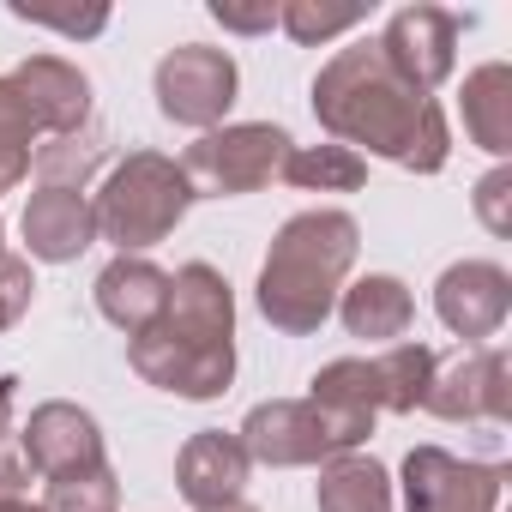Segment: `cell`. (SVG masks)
<instances>
[{"instance_id": "cell-16", "label": "cell", "mask_w": 512, "mask_h": 512, "mask_svg": "<svg viewBox=\"0 0 512 512\" xmlns=\"http://www.w3.org/2000/svg\"><path fill=\"white\" fill-rule=\"evenodd\" d=\"M19 229H25L31 260H43V266H67V260H79V253L97 241L91 199H85V193H67V187H43V193H31Z\"/></svg>"}, {"instance_id": "cell-22", "label": "cell", "mask_w": 512, "mask_h": 512, "mask_svg": "<svg viewBox=\"0 0 512 512\" xmlns=\"http://www.w3.org/2000/svg\"><path fill=\"white\" fill-rule=\"evenodd\" d=\"M284 181H296L302 193H356L368 181V163L350 145H302L284 157Z\"/></svg>"}, {"instance_id": "cell-33", "label": "cell", "mask_w": 512, "mask_h": 512, "mask_svg": "<svg viewBox=\"0 0 512 512\" xmlns=\"http://www.w3.org/2000/svg\"><path fill=\"white\" fill-rule=\"evenodd\" d=\"M217 512H253V506H241V500H235V506H217Z\"/></svg>"}, {"instance_id": "cell-11", "label": "cell", "mask_w": 512, "mask_h": 512, "mask_svg": "<svg viewBox=\"0 0 512 512\" xmlns=\"http://www.w3.org/2000/svg\"><path fill=\"white\" fill-rule=\"evenodd\" d=\"M458 31H470V19L446 13V7H428V0H416V7H398L386 19V31L374 37L380 55L416 85L434 97V85L452 79V61H458Z\"/></svg>"}, {"instance_id": "cell-20", "label": "cell", "mask_w": 512, "mask_h": 512, "mask_svg": "<svg viewBox=\"0 0 512 512\" xmlns=\"http://www.w3.org/2000/svg\"><path fill=\"white\" fill-rule=\"evenodd\" d=\"M314 500H320V512H392V476H386V464L344 452L320 470Z\"/></svg>"}, {"instance_id": "cell-23", "label": "cell", "mask_w": 512, "mask_h": 512, "mask_svg": "<svg viewBox=\"0 0 512 512\" xmlns=\"http://www.w3.org/2000/svg\"><path fill=\"white\" fill-rule=\"evenodd\" d=\"M37 121L25 109V97L13 91V79H0V193H13L31 175V145H37Z\"/></svg>"}, {"instance_id": "cell-28", "label": "cell", "mask_w": 512, "mask_h": 512, "mask_svg": "<svg viewBox=\"0 0 512 512\" xmlns=\"http://www.w3.org/2000/svg\"><path fill=\"white\" fill-rule=\"evenodd\" d=\"M205 13H211L223 31H241V37H260V31L278 25V7H272V0H253V7H247V0H211Z\"/></svg>"}, {"instance_id": "cell-3", "label": "cell", "mask_w": 512, "mask_h": 512, "mask_svg": "<svg viewBox=\"0 0 512 512\" xmlns=\"http://www.w3.org/2000/svg\"><path fill=\"white\" fill-rule=\"evenodd\" d=\"M362 253V229L350 211H302L272 235V253L260 266V314L290 332L308 338L326 326V314L338 308V290Z\"/></svg>"}, {"instance_id": "cell-24", "label": "cell", "mask_w": 512, "mask_h": 512, "mask_svg": "<svg viewBox=\"0 0 512 512\" xmlns=\"http://www.w3.org/2000/svg\"><path fill=\"white\" fill-rule=\"evenodd\" d=\"M368 19V7H320V0H284L278 7V25L302 43V49H314V43H326V37H344V31H356Z\"/></svg>"}, {"instance_id": "cell-6", "label": "cell", "mask_w": 512, "mask_h": 512, "mask_svg": "<svg viewBox=\"0 0 512 512\" xmlns=\"http://www.w3.org/2000/svg\"><path fill=\"white\" fill-rule=\"evenodd\" d=\"M241 452L253 464H272V470H296V464H332L344 452H356L368 434L326 416L314 398H272V404H253L241 422Z\"/></svg>"}, {"instance_id": "cell-7", "label": "cell", "mask_w": 512, "mask_h": 512, "mask_svg": "<svg viewBox=\"0 0 512 512\" xmlns=\"http://www.w3.org/2000/svg\"><path fill=\"white\" fill-rule=\"evenodd\" d=\"M290 133L272 127V121H235V127H211L205 139L187 145L181 157V175L193 193H211V199H235V193H260L272 175H284V157H290Z\"/></svg>"}, {"instance_id": "cell-32", "label": "cell", "mask_w": 512, "mask_h": 512, "mask_svg": "<svg viewBox=\"0 0 512 512\" xmlns=\"http://www.w3.org/2000/svg\"><path fill=\"white\" fill-rule=\"evenodd\" d=\"M0 512H43V506H31V500H0Z\"/></svg>"}, {"instance_id": "cell-19", "label": "cell", "mask_w": 512, "mask_h": 512, "mask_svg": "<svg viewBox=\"0 0 512 512\" xmlns=\"http://www.w3.org/2000/svg\"><path fill=\"white\" fill-rule=\"evenodd\" d=\"M464 133L488 157L512 151V67L506 61H488L464 79Z\"/></svg>"}, {"instance_id": "cell-25", "label": "cell", "mask_w": 512, "mask_h": 512, "mask_svg": "<svg viewBox=\"0 0 512 512\" xmlns=\"http://www.w3.org/2000/svg\"><path fill=\"white\" fill-rule=\"evenodd\" d=\"M115 506H121V482L109 464L79 470V476H55L49 500H43V512H115Z\"/></svg>"}, {"instance_id": "cell-17", "label": "cell", "mask_w": 512, "mask_h": 512, "mask_svg": "<svg viewBox=\"0 0 512 512\" xmlns=\"http://www.w3.org/2000/svg\"><path fill=\"white\" fill-rule=\"evenodd\" d=\"M169 302V272L151 266L145 253H115V260L97 272V314L109 326H121L127 338H139Z\"/></svg>"}, {"instance_id": "cell-8", "label": "cell", "mask_w": 512, "mask_h": 512, "mask_svg": "<svg viewBox=\"0 0 512 512\" xmlns=\"http://www.w3.org/2000/svg\"><path fill=\"white\" fill-rule=\"evenodd\" d=\"M422 410H434L440 422H506L512 416V362L494 344L458 350V356H434Z\"/></svg>"}, {"instance_id": "cell-12", "label": "cell", "mask_w": 512, "mask_h": 512, "mask_svg": "<svg viewBox=\"0 0 512 512\" xmlns=\"http://www.w3.org/2000/svg\"><path fill=\"white\" fill-rule=\"evenodd\" d=\"M19 440H25V464H31L37 476H49V482L109 464V458H103V428H97V416L79 410V404H67V398L37 404Z\"/></svg>"}, {"instance_id": "cell-2", "label": "cell", "mask_w": 512, "mask_h": 512, "mask_svg": "<svg viewBox=\"0 0 512 512\" xmlns=\"http://www.w3.org/2000/svg\"><path fill=\"white\" fill-rule=\"evenodd\" d=\"M127 362L145 386L175 392V398H223L235 380V296L229 278L205 260L181 266L169 278L163 314L127 338Z\"/></svg>"}, {"instance_id": "cell-29", "label": "cell", "mask_w": 512, "mask_h": 512, "mask_svg": "<svg viewBox=\"0 0 512 512\" xmlns=\"http://www.w3.org/2000/svg\"><path fill=\"white\" fill-rule=\"evenodd\" d=\"M13 19H25V25H49V31H61V37H97V31L109 25V7H91V13H43V7H13Z\"/></svg>"}, {"instance_id": "cell-18", "label": "cell", "mask_w": 512, "mask_h": 512, "mask_svg": "<svg viewBox=\"0 0 512 512\" xmlns=\"http://www.w3.org/2000/svg\"><path fill=\"white\" fill-rule=\"evenodd\" d=\"M338 314H344V332H350V338L392 344V338H404V332H410L416 302H410V290H404L392 272H368L362 284H350V290H344Z\"/></svg>"}, {"instance_id": "cell-4", "label": "cell", "mask_w": 512, "mask_h": 512, "mask_svg": "<svg viewBox=\"0 0 512 512\" xmlns=\"http://www.w3.org/2000/svg\"><path fill=\"white\" fill-rule=\"evenodd\" d=\"M428 374H434V350L428 344H386L380 356H338L314 374V404L362 434H374V422L392 410V416H410L422 410V392H428Z\"/></svg>"}, {"instance_id": "cell-10", "label": "cell", "mask_w": 512, "mask_h": 512, "mask_svg": "<svg viewBox=\"0 0 512 512\" xmlns=\"http://www.w3.org/2000/svg\"><path fill=\"white\" fill-rule=\"evenodd\" d=\"M506 494V464L452 458L446 446H416L404 458V512H494Z\"/></svg>"}, {"instance_id": "cell-13", "label": "cell", "mask_w": 512, "mask_h": 512, "mask_svg": "<svg viewBox=\"0 0 512 512\" xmlns=\"http://www.w3.org/2000/svg\"><path fill=\"white\" fill-rule=\"evenodd\" d=\"M434 314L458 338H494L512 314V278L494 260H458L434 284Z\"/></svg>"}, {"instance_id": "cell-5", "label": "cell", "mask_w": 512, "mask_h": 512, "mask_svg": "<svg viewBox=\"0 0 512 512\" xmlns=\"http://www.w3.org/2000/svg\"><path fill=\"white\" fill-rule=\"evenodd\" d=\"M199 193L187 187L181 163L163 157V151H133L127 163L109 169L103 193L91 199V217H97V241H115L121 253H139V247H157L193 205Z\"/></svg>"}, {"instance_id": "cell-27", "label": "cell", "mask_w": 512, "mask_h": 512, "mask_svg": "<svg viewBox=\"0 0 512 512\" xmlns=\"http://www.w3.org/2000/svg\"><path fill=\"white\" fill-rule=\"evenodd\" d=\"M476 217L494 235H512V169H494L476 181Z\"/></svg>"}, {"instance_id": "cell-9", "label": "cell", "mask_w": 512, "mask_h": 512, "mask_svg": "<svg viewBox=\"0 0 512 512\" xmlns=\"http://www.w3.org/2000/svg\"><path fill=\"white\" fill-rule=\"evenodd\" d=\"M235 103V61L223 49L205 43H181L157 61V109L175 127H199L211 133Z\"/></svg>"}, {"instance_id": "cell-1", "label": "cell", "mask_w": 512, "mask_h": 512, "mask_svg": "<svg viewBox=\"0 0 512 512\" xmlns=\"http://www.w3.org/2000/svg\"><path fill=\"white\" fill-rule=\"evenodd\" d=\"M314 115L320 127L338 139V145H368L374 157L410 169V175H440L446 169V151H452V133H446V115L428 91H416L386 55L380 43H356V49H338L320 79H314Z\"/></svg>"}, {"instance_id": "cell-21", "label": "cell", "mask_w": 512, "mask_h": 512, "mask_svg": "<svg viewBox=\"0 0 512 512\" xmlns=\"http://www.w3.org/2000/svg\"><path fill=\"white\" fill-rule=\"evenodd\" d=\"M103 157H109V133L103 127H79V133H61V139L37 145V175H43V187L79 193L103 169Z\"/></svg>"}, {"instance_id": "cell-30", "label": "cell", "mask_w": 512, "mask_h": 512, "mask_svg": "<svg viewBox=\"0 0 512 512\" xmlns=\"http://www.w3.org/2000/svg\"><path fill=\"white\" fill-rule=\"evenodd\" d=\"M25 488H31L25 452H7V446H0V500H25Z\"/></svg>"}, {"instance_id": "cell-15", "label": "cell", "mask_w": 512, "mask_h": 512, "mask_svg": "<svg viewBox=\"0 0 512 512\" xmlns=\"http://www.w3.org/2000/svg\"><path fill=\"white\" fill-rule=\"evenodd\" d=\"M247 470H253V458L241 452V440L223 434V428H205V434H193V440L181 446V458H175V488L187 494L193 512H217V506H235V500H241Z\"/></svg>"}, {"instance_id": "cell-31", "label": "cell", "mask_w": 512, "mask_h": 512, "mask_svg": "<svg viewBox=\"0 0 512 512\" xmlns=\"http://www.w3.org/2000/svg\"><path fill=\"white\" fill-rule=\"evenodd\" d=\"M13 404H19V380L0 374V434H7V422H13Z\"/></svg>"}, {"instance_id": "cell-26", "label": "cell", "mask_w": 512, "mask_h": 512, "mask_svg": "<svg viewBox=\"0 0 512 512\" xmlns=\"http://www.w3.org/2000/svg\"><path fill=\"white\" fill-rule=\"evenodd\" d=\"M37 296V278H31V260H19V253H7V223H0V332L19 326L25 308Z\"/></svg>"}, {"instance_id": "cell-14", "label": "cell", "mask_w": 512, "mask_h": 512, "mask_svg": "<svg viewBox=\"0 0 512 512\" xmlns=\"http://www.w3.org/2000/svg\"><path fill=\"white\" fill-rule=\"evenodd\" d=\"M13 79V91L25 97V109H31V121L43 127V133H79V127H91V79L73 67V61H61V55H31V61H19V73H7Z\"/></svg>"}]
</instances>
